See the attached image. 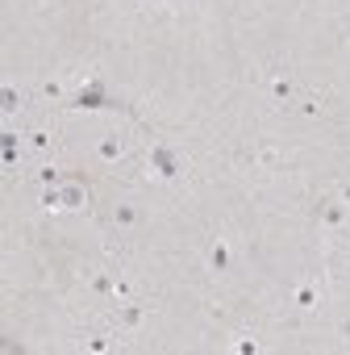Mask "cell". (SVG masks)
Returning a JSON list of instances; mask_svg holds the SVG:
<instances>
[{
	"mask_svg": "<svg viewBox=\"0 0 350 355\" xmlns=\"http://www.w3.org/2000/svg\"><path fill=\"white\" fill-rule=\"evenodd\" d=\"M225 259H230L225 247H217V251H213V268H225Z\"/></svg>",
	"mask_w": 350,
	"mask_h": 355,
	"instance_id": "cell-3",
	"label": "cell"
},
{
	"mask_svg": "<svg viewBox=\"0 0 350 355\" xmlns=\"http://www.w3.org/2000/svg\"><path fill=\"white\" fill-rule=\"evenodd\" d=\"M63 201H67V209H75L84 201V188H67V192H63Z\"/></svg>",
	"mask_w": 350,
	"mask_h": 355,
	"instance_id": "cell-2",
	"label": "cell"
},
{
	"mask_svg": "<svg viewBox=\"0 0 350 355\" xmlns=\"http://www.w3.org/2000/svg\"><path fill=\"white\" fill-rule=\"evenodd\" d=\"M117 221H121V226H134V221H138V209H130V205H121V209H117Z\"/></svg>",
	"mask_w": 350,
	"mask_h": 355,
	"instance_id": "cell-1",
	"label": "cell"
},
{
	"mask_svg": "<svg viewBox=\"0 0 350 355\" xmlns=\"http://www.w3.org/2000/svg\"><path fill=\"white\" fill-rule=\"evenodd\" d=\"M342 330H346V334H350V322H346V326H342Z\"/></svg>",
	"mask_w": 350,
	"mask_h": 355,
	"instance_id": "cell-4",
	"label": "cell"
}]
</instances>
